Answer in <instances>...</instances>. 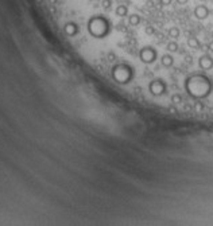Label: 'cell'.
<instances>
[{
  "instance_id": "cell-4",
  "label": "cell",
  "mask_w": 213,
  "mask_h": 226,
  "mask_svg": "<svg viewBox=\"0 0 213 226\" xmlns=\"http://www.w3.org/2000/svg\"><path fill=\"white\" fill-rule=\"evenodd\" d=\"M156 56H158L156 50L154 47H151V46H144L139 51V58L143 63H147V65L152 63V62H155Z\"/></svg>"
},
{
  "instance_id": "cell-19",
  "label": "cell",
  "mask_w": 213,
  "mask_h": 226,
  "mask_svg": "<svg viewBox=\"0 0 213 226\" xmlns=\"http://www.w3.org/2000/svg\"><path fill=\"white\" fill-rule=\"evenodd\" d=\"M108 61H109V62L116 61V54L115 53H109V54H108Z\"/></svg>"
},
{
  "instance_id": "cell-20",
  "label": "cell",
  "mask_w": 213,
  "mask_h": 226,
  "mask_svg": "<svg viewBox=\"0 0 213 226\" xmlns=\"http://www.w3.org/2000/svg\"><path fill=\"white\" fill-rule=\"evenodd\" d=\"M116 30H117V31H123V32L127 31V28H126L124 24H117V26H116Z\"/></svg>"
},
{
  "instance_id": "cell-13",
  "label": "cell",
  "mask_w": 213,
  "mask_h": 226,
  "mask_svg": "<svg viewBox=\"0 0 213 226\" xmlns=\"http://www.w3.org/2000/svg\"><path fill=\"white\" fill-rule=\"evenodd\" d=\"M166 48H167V51H170V53H175V51H178L179 46H178V43L175 42V40H171V42H169L166 45Z\"/></svg>"
},
{
  "instance_id": "cell-23",
  "label": "cell",
  "mask_w": 213,
  "mask_h": 226,
  "mask_svg": "<svg viewBox=\"0 0 213 226\" xmlns=\"http://www.w3.org/2000/svg\"><path fill=\"white\" fill-rule=\"evenodd\" d=\"M208 50L213 51V40H212V42H209V43H208Z\"/></svg>"
},
{
  "instance_id": "cell-17",
  "label": "cell",
  "mask_w": 213,
  "mask_h": 226,
  "mask_svg": "<svg viewBox=\"0 0 213 226\" xmlns=\"http://www.w3.org/2000/svg\"><path fill=\"white\" fill-rule=\"evenodd\" d=\"M194 110L196 112H202L204 110V104H202L201 101H197V102H194Z\"/></svg>"
},
{
  "instance_id": "cell-16",
  "label": "cell",
  "mask_w": 213,
  "mask_h": 226,
  "mask_svg": "<svg viewBox=\"0 0 213 226\" xmlns=\"http://www.w3.org/2000/svg\"><path fill=\"white\" fill-rule=\"evenodd\" d=\"M112 1L113 0H101V7L104 8V10H109V8L112 7Z\"/></svg>"
},
{
  "instance_id": "cell-10",
  "label": "cell",
  "mask_w": 213,
  "mask_h": 226,
  "mask_svg": "<svg viewBox=\"0 0 213 226\" xmlns=\"http://www.w3.org/2000/svg\"><path fill=\"white\" fill-rule=\"evenodd\" d=\"M116 15L119 16V18H124V16H128V8H127V5L124 4H120L116 7Z\"/></svg>"
},
{
  "instance_id": "cell-12",
  "label": "cell",
  "mask_w": 213,
  "mask_h": 226,
  "mask_svg": "<svg viewBox=\"0 0 213 226\" xmlns=\"http://www.w3.org/2000/svg\"><path fill=\"white\" fill-rule=\"evenodd\" d=\"M188 46L190 48H198L200 47V40L196 36H189L188 38Z\"/></svg>"
},
{
  "instance_id": "cell-24",
  "label": "cell",
  "mask_w": 213,
  "mask_h": 226,
  "mask_svg": "<svg viewBox=\"0 0 213 226\" xmlns=\"http://www.w3.org/2000/svg\"><path fill=\"white\" fill-rule=\"evenodd\" d=\"M185 61L188 62V63H191V55H186L185 56Z\"/></svg>"
},
{
  "instance_id": "cell-25",
  "label": "cell",
  "mask_w": 213,
  "mask_h": 226,
  "mask_svg": "<svg viewBox=\"0 0 213 226\" xmlns=\"http://www.w3.org/2000/svg\"><path fill=\"white\" fill-rule=\"evenodd\" d=\"M169 112H170V113H177V109H175L174 106H170V108H169Z\"/></svg>"
},
{
  "instance_id": "cell-2",
  "label": "cell",
  "mask_w": 213,
  "mask_h": 226,
  "mask_svg": "<svg viewBox=\"0 0 213 226\" xmlns=\"http://www.w3.org/2000/svg\"><path fill=\"white\" fill-rule=\"evenodd\" d=\"M109 30H111L109 20H108L107 18H104L102 15H96V16L89 19L88 31L92 36L97 38V39L105 38L108 34H109Z\"/></svg>"
},
{
  "instance_id": "cell-21",
  "label": "cell",
  "mask_w": 213,
  "mask_h": 226,
  "mask_svg": "<svg viewBox=\"0 0 213 226\" xmlns=\"http://www.w3.org/2000/svg\"><path fill=\"white\" fill-rule=\"evenodd\" d=\"M159 1H161V4H162V5H170V4H171L173 0H159Z\"/></svg>"
},
{
  "instance_id": "cell-1",
  "label": "cell",
  "mask_w": 213,
  "mask_h": 226,
  "mask_svg": "<svg viewBox=\"0 0 213 226\" xmlns=\"http://www.w3.org/2000/svg\"><path fill=\"white\" fill-rule=\"evenodd\" d=\"M185 91L194 100L206 98L213 90V81L202 73L191 74L186 77L183 83Z\"/></svg>"
},
{
  "instance_id": "cell-15",
  "label": "cell",
  "mask_w": 213,
  "mask_h": 226,
  "mask_svg": "<svg viewBox=\"0 0 213 226\" xmlns=\"http://www.w3.org/2000/svg\"><path fill=\"white\" fill-rule=\"evenodd\" d=\"M171 102H173V104H179V102H182V96H181V94H178V93L173 94V96H171Z\"/></svg>"
},
{
  "instance_id": "cell-9",
  "label": "cell",
  "mask_w": 213,
  "mask_h": 226,
  "mask_svg": "<svg viewBox=\"0 0 213 226\" xmlns=\"http://www.w3.org/2000/svg\"><path fill=\"white\" fill-rule=\"evenodd\" d=\"M65 31H66L67 35L73 36V35H75L78 32V27H77V24H75V23L70 22V23H67L66 26H65Z\"/></svg>"
},
{
  "instance_id": "cell-11",
  "label": "cell",
  "mask_w": 213,
  "mask_h": 226,
  "mask_svg": "<svg viewBox=\"0 0 213 226\" xmlns=\"http://www.w3.org/2000/svg\"><path fill=\"white\" fill-rule=\"evenodd\" d=\"M128 23L129 26H138V24H140V16L138 15V13H131V15L128 16Z\"/></svg>"
},
{
  "instance_id": "cell-6",
  "label": "cell",
  "mask_w": 213,
  "mask_h": 226,
  "mask_svg": "<svg viewBox=\"0 0 213 226\" xmlns=\"http://www.w3.org/2000/svg\"><path fill=\"white\" fill-rule=\"evenodd\" d=\"M198 66L201 70H210L213 69V58L209 54H204L198 59Z\"/></svg>"
},
{
  "instance_id": "cell-8",
  "label": "cell",
  "mask_w": 213,
  "mask_h": 226,
  "mask_svg": "<svg viewBox=\"0 0 213 226\" xmlns=\"http://www.w3.org/2000/svg\"><path fill=\"white\" fill-rule=\"evenodd\" d=\"M161 65L163 67H171L174 65V58L170 54H163L161 56Z\"/></svg>"
},
{
  "instance_id": "cell-14",
  "label": "cell",
  "mask_w": 213,
  "mask_h": 226,
  "mask_svg": "<svg viewBox=\"0 0 213 226\" xmlns=\"http://www.w3.org/2000/svg\"><path fill=\"white\" fill-rule=\"evenodd\" d=\"M169 36L173 39H177L179 36V28L178 27H170L169 28Z\"/></svg>"
},
{
  "instance_id": "cell-18",
  "label": "cell",
  "mask_w": 213,
  "mask_h": 226,
  "mask_svg": "<svg viewBox=\"0 0 213 226\" xmlns=\"http://www.w3.org/2000/svg\"><path fill=\"white\" fill-rule=\"evenodd\" d=\"M144 32H146L147 35H154V34H155V27H152V26L144 27Z\"/></svg>"
},
{
  "instance_id": "cell-7",
  "label": "cell",
  "mask_w": 213,
  "mask_h": 226,
  "mask_svg": "<svg viewBox=\"0 0 213 226\" xmlns=\"http://www.w3.org/2000/svg\"><path fill=\"white\" fill-rule=\"evenodd\" d=\"M194 16H196L198 20H204L209 16V8L204 4H200L194 8Z\"/></svg>"
},
{
  "instance_id": "cell-5",
  "label": "cell",
  "mask_w": 213,
  "mask_h": 226,
  "mask_svg": "<svg viewBox=\"0 0 213 226\" xmlns=\"http://www.w3.org/2000/svg\"><path fill=\"white\" fill-rule=\"evenodd\" d=\"M148 90L152 96H162V94L166 91V83H164L163 80H152L148 85Z\"/></svg>"
},
{
  "instance_id": "cell-3",
  "label": "cell",
  "mask_w": 213,
  "mask_h": 226,
  "mask_svg": "<svg viewBox=\"0 0 213 226\" xmlns=\"http://www.w3.org/2000/svg\"><path fill=\"white\" fill-rule=\"evenodd\" d=\"M111 74H112V78L117 83L126 85V83H128L134 78V69L127 63H119L112 67Z\"/></svg>"
},
{
  "instance_id": "cell-22",
  "label": "cell",
  "mask_w": 213,
  "mask_h": 226,
  "mask_svg": "<svg viewBox=\"0 0 213 226\" xmlns=\"http://www.w3.org/2000/svg\"><path fill=\"white\" fill-rule=\"evenodd\" d=\"M175 1L178 3V4H181V5H183V4H186V3L189 1V0H175Z\"/></svg>"
}]
</instances>
